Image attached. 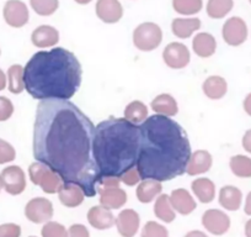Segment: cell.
Here are the masks:
<instances>
[{
	"label": "cell",
	"instance_id": "cell-1",
	"mask_svg": "<svg viewBox=\"0 0 251 237\" xmlns=\"http://www.w3.org/2000/svg\"><path fill=\"white\" fill-rule=\"evenodd\" d=\"M95 125L69 100H41L33 126V156L74 183L88 198L98 194L101 176L94 157Z\"/></svg>",
	"mask_w": 251,
	"mask_h": 237
},
{
	"label": "cell",
	"instance_id": "cell-2",
	"mask_svg": "<svg viewBox=\"0 0 251 237\" xmlns=\"http://www.w3.org/2000/svg\"><path fill=\"white\" fill-rule=\"evenodd\" d=\"M141 127L137 169L143 179L158 182L182 176L191 157L187 134L175 120L168 116H149Z\"/></svg>",
	"mask_w": 251,
	"mask_h": 237
},
{
	"label": "cell",
	"instance_id": "cell-3",
	"mask_svg": "<svg viewBox=\"0 0 251 237\" xmlns=\"http://www.w3.org/2000/svg\"><path fill=\"white\" fill-rule=\"evenodd\" d=\"M81 76L76 56L63 47L35 53L24 68L25 89L38 100H69L78 91Z\"/></svg>",
	"mask_w": 251,
	"mask_h": 237
},
{
	"label": "cell",
	"instance_id": "cell-4",
	"mask_svg": "<svg viewBox=\"0 0 251 237\" xmlns=\"http://www.w3.org/2000/svg\"><path fill=\"white\" fill-rule=\"evenodd\" d=\"M141 127L126 118H110L95 127L94 157L103 177H118L137 166Z\"/></svg>",
	"mask_w": 251,
	"mask_h": 237
},
{
	"label": "cell",
	"instance_id": "cell-5",
	"mask_svg": "<svg viewBox=\"0 0 251 237\" xmlns=\"http://www.w3.org/2000/svg\"><path fill=\"white\" fill-rule=\"evenodd\" d=\"M28 174H30L31 182L35 185L42 188V190L47 194H55L59 192L63 185V179L55 173L54 171L46 166L41 162H35L28 168Z\"/></svg>",
	"mask_w": 251,
	"mask_h": 237
},
{
	"label": "cell",
	"instance_id": "cell-6",
	"mask_svg": "<svg viewBox=\"0 0 251 237\" xmlns=\"http://www.w3.org/2000/svg\"><path fill=\"white\" fill-rule=\"evenodd\" d=\"M163 31L154 23H143L133 31V43L139 51L151 52L160 46Z\"/></svg>",
	"mask_w": 251,
	"mask_h": 237
},
{
	"label": "cell",
	"instance_id": "cell-7",
	"mask_svg": "<svg viewBox=\"0 0 251 237\" xmlns=\"http://www.w3.org/2000/svg\"><path fill=\"white\" fill-rule=\"evenodd\" d=\"M249 30L245 21L239 16H233L224 23L222 29V36H223L226 43L229 46H240L248 40Z\"/></svg>",
	"mask_w": 251,
	"mask_h": 237
},
{
	"label": "cell",
	"instance_id": "cell-8",
	"mask_svg": "<svg viewBox=\"0 0 251 237\" xmlns=\"http://www.w3.org/2000/svg\"><path fill=\"white\" fill-rule=\"evenodd\" d=\"M163 59L171 69H182L190 63L191 55L183 43L171 42L163 51Z\"/></svg>",
	"mask_w": 251,
	"mask_h": 237
},
{
	"label": "cell",
	"instance_id": "cell-9",
	"mask_svg": "<svg viewBox=\"0 0 251 237\" xmlns=\"http://www.w3.org/2000/svg\"><path fill=\"white\" fill-rule=\"evenodd\" d=\"M25 215L33 224H45L53 217V204L46 198H33L26 204Z\"/></svg>",
	"mask_w": 251,
	"mask_h": 237
},
{
	"label": "cell",
	"instance_id": "cell-10",
	"mask_svg": "<svg viewBox=\"0 0 251 237\" xmlns=\"http://www.w3.org/2000/svg\"><path fill=\"white\" fill-rule=\"evenodd\" d=\"M1 183L6 193L11 195H19L26 188L25 172L19 166H9L3 169L1 174Z\"/></svg>",
	"mask_w": 251,
	"mask_h": 237
},
{
	"label": "cell",
	"instance_id": "cell-11",
	"mask_svg": "<svg viewBox=\"0 0 251 237\" xmlns=\"http://www.w3.org/2000/svg\"><path fill=\"white\" fill-rule=\"evenodd\" d=\"M202 225L212 235L222 236L230 229V217L219 209H209L202 215Z\"/></svg>",
	"mask_w": 251,
	"mask_h": 237
},
{
	"label": "cell",
	"instance_id": "cell-12",
	"mask_svg": "<svg viewBox=\"0 0 251 237\" xmlns=\"http://www.w3.org/2000/svg\"><path fill=\"white\" fill-rule=\"evenodd\" d=\"M4 19L11 28H23L28 23V9L21 0H8L4 5Z\"/></svg>",
	"mask_w": 251,
	"mask_h": 237
},
{
	"label": "cell",
	"instance_id": "cell-13",
	"mask_svg": "<svg viewBox=\"0 0 251 237\" xmlns=\"http://www.w3.org/2000/svg\"><path fill=\"white\" fill-rule=\"evenodd\" d=\"M116 227L122 237H134L141 226L139 214L133 209H125L116 217Z\"/></svg>",
	"mask_w": 251,
	"mask_h": 237
},
{
	"label": "cell",
	"instance_id": "cell-14",
	"mask_svg": "<svg viewBox=\"0 0 251 237\" xmlns=\"http://www.w3.org/2000/svg\"><path fill=\"white\" fill-rule=\"evenodd\" d=\"M96 15L106 24H115L122 19L123 8L118 0H98Z\"/></svg>",
	"mask_w": 251,
	"mask_h": 237
},
{
	"label": "cell",
	"instance_id": "cell-15",
	"mask_svg": "<svg viewBox=\"0 0 251 237\" xmlns=\"http://www.w3.org/2000/svg\"><path fill=\"white\" fill-rule=\"evenodd\" d=\"M212 164H213V158L212 154L208 151L204 149H199L195 153L191 154L190 159H188L187 168H186V173L188 176H199V174H203L211 169Z\"/></svg>",
	"mask_w": 251,
	"mask_h": 237
},
{
	"label": "cell",
	"instance_id": "cell-16",
	"mask_svg": "<svg viewBox=\"0 0 251 237\" xmlns=\"http://www.w3.org/2000/svg\"><path fill=\"white\" fill-rule=\"evenodd\" d=\"M170 203L174 210L181 215H190L197 207L194 197L186 189H175L170 194Z\"/></svg>",
	"mask_w": 251,
	"mask_h": 237
},
{
	"label": "cell",
	"instance_id": "cell-17",
	"mask_svg": "<svg viewBox=\"0 0 251 237\" xmlns=\"http://www.w3.org/2000/svg\"><path fill=\"white\" fill-rule=\"evenodd\" d=\"M98 193L100 194V205L108 210L120 209L127 203V193L120 187L108 189L99 188Z\"/></svg>",
	"mask_w": 251,
	"mask_h": 237
},
{
	"label": "cell",
	"instance_id": "cell-18",
	"mask_svg": "<svg viewBox=\"0 0 251 237\" xmlns=\"http://www.w3.org/2000/svg\"><path fill=\"white\" fill-rule=\"evenodd\" d=\"M31 41L38 48L53 47L59 41V32L57 29L50 25H41L31 35Z\"/></svg>",
	"mask_w": 251,
	"mask_h": 237
},
{
	"label": "cell",
	"instance_id": "cell-19",
	"mask_svg": "<svg viewBox=\"0 0 251 237\" xmlns=\"http://www.w3.org/2000/svg\"><path fill=\"white\" fill-rule=\"evenodd\" d=\"M88 221L94 229L108 230L115 225V216L111 210L103 207H93L88 212Z\"/></svg>",
	"mask_w": 251,
	"mask_h": 237
},
{
	"label": "cell",
	"instance_id": "cell-20",
	"mask_svg": "<svg viewBox=\"0 0 251 237\" xmlns=\"http://www.w3.org/2000/svg\"><path fill=\"white\" fill-rule=\"evenodd\" d=\"M60 203L67 207H76L84 202L83 189L74 183H63L62 188L58 192Z\"/></svg>",
	"mask_w": 251,
	"mask_h": 237
},
{
	"label": "cell",
	"instance_id": "cell-21",
	"mask_svg": "<svg viewBox=\"0 0 251 237\" xmlns=\"http://www.w3.org/2000/svg\"><path fill=\"white\" fill-rule=\"evenodd\" d=\"M219 204L228 211H236L243 203V193L234 185H226L219 190Z\"/></svg>",
	"mask_w": 251,
	"mask_h": 237
},
{
	"label": "cell",
	"instance_id": "cell-22",
	"mask_svg": "<svg viewBox=\"0 0 251 237\" xmlns=\"http://www.w3.org/2000/svg\"><path fill=\"white\" fill-rule=\"evenodd\" d=\"M192 48L199 57L208 58L216 53L217 41L211 33L200 32L192 40Z\"/></svg>",
	"mask_w": 251,
	"mask_h": 237
},
{
	"label": "cell",
	"instance_id": "cell-23",
	"mask_svg": "<svg viewBox=\"0 0 251 237\" xmlns=\"http://www.w3.org/2000/svg\"><path fill=\"white\" fill-rule=\"evenodd\" d=\"M191 189L197 199L203 204L213 202L216 198V185L209 178H197L191 183Z\"/></svg>",
	"mask_w": 251,
	"mask_h": 237
},
{
	"label": "cell",
	"instance_id": "cell-24",
	"mask_svg": "<svg viewBox=\"0 0 251 237\" xmlns=\"http://www.w3.org/2000/svg\"><path fill=\"white\" fill-rule=\"evenodd\" d=\"M202 89L207 98L212 99V100H219L228 91V83L223 77L211 76L204 81Z\"/></svg>",
	"mask_w": 251,
	"mask_h": 237
},
{
	"label": "cell",
	"instance_id": "cell-25",
	"mask_svg": "<svg viewBox=\"0 0 251 237\" xmlns=\"http://www.w3.org/2000/svg\"><path fill=\"white\" fill-rule=\"evenodd\" d=\"M201 28V20L197 18L190 19H175L171 23L173 33L178 38L191 37L192 33L196 32Z\"/></svg>",
	"mask_w": 251,
	"mask_h": 237
},
{
	"label": "cell",
	"instance_id": "cell-26",
	"mask_svg": "<svg viewBox=\"0 0 251 237\" xmlns=\"http://www.w3.org/2000/svg\"><path fill=\"white\" fill-rule=\"evenodd\" d=\"M151 106L156 114L168 116V118H173L178 111L177 103L170 94H160V95L155 96L151 103Z\"/></svg>",
	"mask_w": 251,
	"mask_h": 237
},
{
	"label": "cell",
	"instance_id": "cell-27",
	"mask_svg": "<svg viewBox=\"0 0 251 237\" xmlns=\"http://www.w3.org/2000/svg\"><path fill=\"white\" fill-rule=\"evenodd\" d=\"M161 182L154 179H143L137 188V198L141 203L148 204L161 194Z\"/></svg>",
	"mask_w": 251,
	"mask_h": 237
},
{
	"label": "cell",
	"instance_id": "cell-28",
	"mask_svg": "<svg viewBox=\"0 0 251 237\" xmlns=\"http://www.w3.org/2000/svg\"><path fill=\"white\" fill-rule=\"evenodd\" d=\"M154 214L165 224H170L176 219L175 210L170 203V198L166 194H161L156 198L155 205H154Z\"/></svg>",
	"mask_w": 251,
	"mask_h": 237
},
{
	"label": "cell",
	"instance_id": "cell-29",
	"mask_svg": "<svg viewBox=\"0 0 251 237\" xmlns=\"http://www.w3.org/2000/svg\"><path fill=\"white\" fill-rule=\"evenodd\" d=\"M125 118L136 125L142 124L148 118V108H147L146 104L139 100L132 101L126 106Z\"/></svg>",
	"mask_w": 251,
	"mask_h": 237
},
{
	"label": "cell",
	"instance_id": "cell-30",
	"mask_svg": "<svg viewBox=\"0 0 251 237\" xmlns=\"http://www.w3.org/2000/svg\"><path fill=\"white\" fill-rule=\"evenodd\" d=\"M229 167L238 178H251V158L245 154H236L229 161Z\"/></svg>",
	"mask_w": 251,
	"mask_h": 237
},
{
	"label": "cell",
	"instance_id": "cell-31",
	"mask_svg": "<svg viewBox=\"0 0 251 237\" xmlns=\"http://www.w3.org/2000/svg\"><path fill=\"white\" fill-rule=\"evenodd\" d=\"M234 6L233 0H208L207 14L212 19H223L228 15Z\"/></svg>",
	"mask_w": 251,
	"mask_h": 237
},
{
	"label": "cell",
	"instance_id": "cell-32",
	"mask_svg": "<svg viewBox=\"0 0 251 237\" xmlns=\"http://www.w3.org/2000/svg\"><path fill=\"white\" fill-rule=\"evenodd\" d=\"M9 90L13 94H20L25 89L24 82V68L20 64H14L8 71Z\"/></svg>",
	"mask_w": 251,
	"mask_h": 237
},
{
	"label": "cell",
	"instance_id": "cell-33",
	"mask_svg": "<svg viewBox=\"0 0 251 237\" xmlns=\"http://www.w3.org/2000/svg\"><path fill=\"white\" fill-rule=\"evenodd\" d=\"M202 0H173V8L181 15H195L202 10Z\"/></svg>",
	"mask_w": 251,
	"mask_h": 237
},
{
	"label": "cell",
	"instance_id": "cell-34",
	"mask_svg": "<svg viewBox=\"0 0 251 237\" xmlns=\"http://www.w3.org/2000/svg\"><path fill=\"white\" fill-rule=\"evenodd\" d=\"M30 4L36 14L41 16H50L57 11L59 0H30Z\"/></svg>",
	"mask_w": 251,
	"mask_h": 237
},
{
	"label": "cell",
	"instance_id": "cell-35",
	"mask_svg": "<svg viewBox=\"0 0 251 237\" xmlns=\"http://www.w3.org/2000/svg\"><path fill=\"white\" fill-rule=\"evenodd\" d=\"M42 237H68V230L55 221L45 222L41 231Z\"/></svg>",
	"mask_w": 251,
	"mask_h": 237
},
{
	"label": "cell",
	"instance_id": "cell-36",
	"mask_svg": "<svg viewBox=\"0 0 251 237\" xmlns=\"http://www.w3.org/2000/svg\"><path fill=\"white\" fill-rule=\"evenodd\" d=\"M141 237H169V231L159 222L148 221L142 229Z\"/></svg>",
	"mask_w": 251,
	"mask_h": 237
},
{
	"label": "cell",
	"instance_id": "cell-37",
	"mask_svg": "<svg viewBox=\"0 0 251 237\" xmlns=\"http://www.w3.org/2000/svg\"><path fill=\"white\" fill-rule=\"evenodd\" d=\"M16 157L15 148L9 142L0 139V164H5L13 162Z\"/></svg>",
	"mask_w": 251,
	"mask_h": 237
},
{
	"label": "cell",
	"instance_id": "cell-38",
	"mask_svg": "<svg viewBox=\"0 0 251 237\" xmlns=\"http://www.w3.org/2000/svg\"><path fill=\"white\" fill-rule=\"evenodd\" d=\"M120 179H121V182L125 183L126 185L133 187V185L139 184V183H141L142 178H141V174H139L138 169H137V167H133V168H131V169H128L127 172H125V173L120 177Z\"/></svg>",
	"mask_w": 251,
	"mask_h": 237
},
{
	"label": "cell",
	"instance_id": "cell-39",
	"mask_svg": "<svg viewBox=\"0 0 251 237\" xmlns=\"http://www.w3.org/2000/svg\"><path fill=\"white\" fill-rule=\"evenodd\" d=\"M14 113V105L8 98L0 96V121H6Z\"/></svg>",
	"mask_w": 251,
	"mask_h": 237
},
{
	"label": "cell",
	"instance_id": "cell-40",
	"mask_svg": "<svg viewBox=\"0 0 251 237\" xmlns=\"http://www.w3.org/2000/svg\"><path fill=\"white\" fill-rule=\"evenodd\" d=\"M21 227L19 225L9 222L0 225V237H20Z\"/></svg>",
	"mask_w": 251,
	"mask_h": 237
},
{
	"label": "cell",
	"instance_id": "cell-41",
	"mask_svg": "<svg viewBox=\"0 0 251 237\" xmlns=\"http://www.w3.org/2000/svg\"><path fill=\"white\" fill-rule=\"evenodd\" d=\"M68 237H90V232L84 225L74 224L68 229Z\"/></svg>",
	"mask_w": 251,
	"mask_h": 237
},
{
	"label": "cell",
	"instance_id": "cell-42",
	"mask_svg": "<svg viewBox=\"0 0 251 237\" xmlns=\"http://www.w3.org/2000/svg\"><path fill=\"white\" fill-rule=\"evenodd\" d=\"M120 184H121V179L118 178V177H103V178H101L99 188H102V189H108V188H118L120 187Z\"/></svg>",
	"mask_w": 251,
	"mask_h": 237
},
{
	"label": "cell",
	"instance_id": "cell-43",
	"mask_svg": "<svg viewBox=\"0 0 251 237\" xmlns=\"http://www.w3.org/2000/svg\"><path fill=\"white\" fill-rule=\"evenodd\" d=\"M241 145H243V148L248 152L249 154H251V129L244 134L243 140H241Z\"/></svg>",
	"mask_w": 251,
	"mask_h": 237
},
{
	"label": "cell",
	"instance_id": "cell-44",
	"mask_svg": "<svg viewBox=\"0 0 251 237\" xmlns=\"http://www.w3.org/2000/svg\"><path fill=\"white\" fill-rule=\"evenodd\" d=\"M243 106H244V111H245L249 116H251V93H249L248 95L245 96Z\"/></svg>",
	"mask_w": 251,
	"mask_h": 237
},
{
	"label": "cell",
	"instance_id": "cell-45",
	"mask_svg": "<svg viewBox=\"0 0 251 237\" xmlns=\"http://www.w3.org/2000/svg\"><path fill=\"white\" fill-rule=\"evenodd\" d=\"M244 211H245L246 215L251 216V192L246 195L245 205H244Z\"/></svg>",
	"mask_w": 251,
	"mask_h": 237
},
{
	"label": "cell",
	"instance_id": "cell-46",
	"mask_svg": "<svg viewBox=\"0 0 251 237\" xmlns=\"http://www.w3.org/2000/svg\"><path fill=\"white\" fill-rule=\"evenodd\" d=\"M185 237H208L204 232L202 231H190L185 235Z\"/></svg>",
	"mask_w": 251,
	"mask_h": 237
},
{
	"label": "cell",
	"instance_id": "cell-47",
	"mask_svg": "<svg viewBox=\"0 0 251 237\" xmlns=\"http://www.w3.org/2000/svg\"><path fill=\"white\" fill-rule=\"evenodd\" d=\"M6 87V76L1 69H0V90L5 89Z\"/></svg>",
	"mask_w": 251,
	"mask_h": 237
},
{
	"label": "cell",
	"instance_id": "cell-48",
	"mask_svg": "<svg viewBox=\"0 0 251 237\" xmlns=\"http://www.w3.org/2000/svg\"><path fill=\"white\" fill-rule=\"evenodd\" d=\"M245 236L251 237V219L248 220L245 224Z\"/></svg>",
	"mask_w": 251,
	"mask_h": 237
},
{
	"label": "cell",
	"instance_id": "cell-49",
	"mask_svg": "<svg viewBox=\"0 0 251 237\" xmlns=\"http://www.w3.org/2000/svg\"><path fill=\"white\" fill-rule=\"evenodd\" d=\"M78 4H81V5H85V4H89L91 0H75Z\"/></svg>",
	"mask_w": 251,
	"mask_h": 237
},
{
	"label": "cell",
	"instance_id": "cell-50",
	"mask_svg": "<svg viewBox=\"0 0 251 237\" xmlns=\"http://www.w3.org/2000/svg\"><path fill=\"white\" fill-rule=\"evenodd\" d=\"M1 188H3V183H1V177H0V190H1Z\"/></svg>",
	"mask_w": 251,
	"mask_h": 237
},
{
	"label": "cell",
	"instance_id": "cell-51",
	"mask_svg": "<svg viewBox=\"0 0 251 237\" xmlns=\"http://www.w3.org/2000/svg\"><path fill=\"white\" fill-rule=\"evenodd\" d=\"M249 1H250V4H251V0H249Z\"/></svg>",
	"mask_w": 251,
	"mask_h": 237
},
{
	"label": "cell",
	"instance_id": "cell-52",
	"mask_svg": "<svg viewBox=\"0 0 251 237\" xmlns=\"http://www.w3.org/2000/svg\"><path fill=\"white\" fill-rule=\"evenodd\" d=\"M31 237H36V236H31Z\"/></svg>",
	"mask_w": 251,
	"mask_h": 237
}]
</instances>
